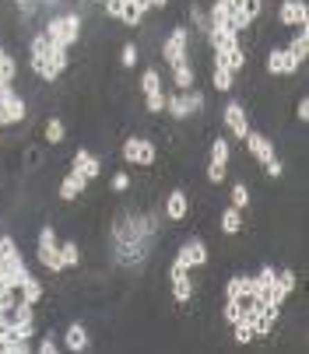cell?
<instances>
[{
    "mask_svg": "<svg viewBox=\"0 0 309 354\" xmlns=\"http://www.w3.org/2000/svg\"><path fill=\"white\" fill-rule=\"evenodd\" d=\"M28 64H32V74H35L39 81L53 84V81H60V74L67 71L71 57H67V49L53 46L42 32H35L32 42H28Z\"/></svg>",
    "mask_w": 309,
    "mask_h": 354,
    "instance_id": "1",
    "label": "cell"
},
{
    "mask_svg": "<svg viewBox=\"0 0 309 354\" xmlns=\"http://www.w3.org/2000/svg\"><path fill=\"white\" fill-rule=\"evenodd\" d=\"M211 84H215V91L229 95V91L236 88V74H232L229 67H222L218 60H211Z\"/></svg>",
    "mask_w": 309,
    "mask_h": 354,
    "instance_id": "23",
    "label": "cell"
},
{
    "mask_svg": "<svg viewBox=\"0 0 309 354\" xmlns=\"http://www.w3.org/2000/svg\"><path fill=\"white\" fill-rule=\"evenodd\" d=\"M232 337H236V344H249V340H256L253 337V330H249V323H232Z\"/></svg>",
    "mask_w": 309,
    "mask_h": 354,
    "instance_id": "36",
    "label": "cell"
},
{
    "mask_svg": "<svg viewBox=\"0 0 309 354\" xmlns=\"http://www.w3.org/2000/svg\"><path fill=\"white\" fill-rule=\"evenodd\" d=\"M154 91H162V74L159 67H148L141 74V95H154Z\"/></svg>",
    "mask_w": 309,
    "mask_h": 354,
    "instance_id": "28",
    "label": "cell"
},
{
    "mask_svg": "<svg viewBox=\"0 0 309 354\" xmlns=\"http://www.w3.org/2000/svg\"><path fill=\"white\" fill-rule=\"evenodd\" d=\"M232 207H239V211L249 207V186L246 183H236L232 186Z\"/></svg>",
    "mask_w": 309,
    "mask_h": 354,
    "instance_id": "32",
    "label": "cell"
},
{
    "mask_svg": "<svg viewBox=\"0 0 309 354\" xmlns=\"http://www.w3.org/2000/svg\"><path fill=\"white\" fill-rule=\"evenodd\" d=\"M120 155H123V162H130L137 169H151L154 162H159V147H154V140H148V137H127Z\"/></svg>",
    "mask_w": 309,
    "mask_h": 354,
    "instance_id": "4",
    "label": "cell"
},
{
    "mask_svg": "<svg viewBox=\"0 0 309 354\" xmlns=\"http://www.w3.org/2000/svg\"><path fill=\"white\" fill-rule=\"evenodd\" d=\"M222 316H225V323H239L242 319V306L236 298H225V306H222Z\"/></svg>",
    "mask_w": 309,
    "mask_h": 354,
    "instance_id": "34",
    "label": "cell"
},
{
    "mask_svg": "<svg viewBox=\"0 0 309 354\" xmlns=\"http://www.w3.org/2000/svg\"><path fill=\"white\" fill-rule=\"evenodd\" d=\"M229 21H232V4H229V0H211L208 28H229Z\"/></svg>",
    "mask_w": 309,
    "mask_h": 354,
    "instance_id": "18",
    "label": "cell"
},
{
    "mask_svg": "<svg viewBox=\"0 0 309 354\" xmlns=\"http://www.w3.org/2000/svg\"><path fill=\"white\" fill-rule=\"evenodd\" d=\"M225 172H229V169H222V165H208V183H215V186H218V183L225 179Z\"/></svg>",
    "mask_w": 309,
    "mask_h": 354,
    "instance_id": "42",
    "label": "cell"
},
{
    "mask_svg": "<svg viewBox=\"0 0 309 354\" xmlns=\"http://www.w3.org/2000/svg\"><path fill=\"white\" fill-rule=\"evenodd\" d=\"M186 214H190V196H186V189H173V193L166 196V218H169L173 225H183Z\"/></svg>",
    "mask_w": 309,
    "mask_h": 354,
    "instance_id": "14",
    "label": "cell"
},
{
    "mask_svg": "<svg viewBox=\"0 0 309 354\" xmlns=\"http://www.w3.org/2000/svg\"><path fill=\"white\" fill-rule=\"evenodd\" d=\"M88 4H98V8H102V0H88Z\"/></svg>",
    "mask_w": 309,
    "mask_h": 354,
    "instance_id": "45",
    "label": "cell"
},
{
    "mask_svg": "<svg viewBox=\"0 0 309 354\" xmlns=\"http://www.w3.org/2000/svg\"><path fill=\"white\" fill-rule=\"evenodd\" d=\"M8 326H11V319H8V316H0V337H8Z\"/></svg>",
    "mask_w": 309,
    "mask_h": 354,
    "instance_id": "44",
    "label": "cell"
},
{
    "mask_svg": "<svg viewBox=\"0 0 309 354\" xmlns=\"http://www.w3.org/2000/svg\"><path fill=\"white\" fill-rule=\"evenodd\" d=\"M71 169L81 172L85 179H98V176H102V158H95L88 147H78L74 158H71Z\"/></svg>",
    "mask_w": 309,
    "mask_h": 354,
    "instance_id": "13",
    "label": "cell"
},
{
    "mask_svg": "<svg viewBox=\"0 0 309 354\" xmlns=\"http://www.w3.org/2000/svg\"><path fill=\"white\" fill-rule=\"evenodd\" d=\"M137 64H141V46H137V42H127V46L120 49V67L130 71V67H137Z\"/></svg>",
    "mask_w": 309,
    "mask_h": 354,
    "instance_id": "30",
    "label": "cell"
},
{
    "mask_svg": "<svg viewBox=\"0 0 309 354\" xmlns=\"http://www.w3.org/2000/svg\"><path fill=\"white\" fill-rule=\"evenodd\" d=\"M144 109L151 116H162L166 113V91H154V95H144Z\"/></svg>",
    "mask_w": 309,
    "mask_h": 354,
    "instance_id": "31",
    "label": "cell"
},
{
    "mask_svg": "<svg viewBox=\"0 0 309 354\" xmlns=\"http://www.w3.org/2000/svg\"><path fill=\"white\" fill-rule=\"evenodd\" d=\"M190 21H193L197 32H208V15H204L200 4H190Z\"/></svg>",
    "mask_w": 309,
    "mask_h": 354,
    "instance_id": "35",
    "label": "cell"
},
{
    "mask_svg": "<svg viewBox=\"0 0 309 354\" xmlns=\"http://www.w3.org/2000/svg\"><path fill=\"white\" fill-rule=\"evenodd\" d=\"M159 53H162V60H166L169 67L190 60V28H186V25H176V28L169 32V39L159 46Z\"/></svg>",
    "mask_w": 309,
    "mask_h": 354,
    "instance_id": "6",
    "label": "cell"
},
{
    "mask_svg": "<svg viewBox=\"0 0 309 354\" xmlns=\"http://www.w3.org/2000/svg\"><path fill=\"white\" fill-rule=\"evenodd\" d=\"M169 281H173V298L179 301V306H186V301L193 298V281H190V267L179 257L169 263Z\"/></svg>",
    "mask_w": 309,
    "mask_h": 354,
    "instance_id": "7",
    "label": "cell"
},
{
    "mask_svg": "<svg viewBox=\"0 0 309 354\" xmlns=\"http://www.w3.org/2000/svg\"><path fill=\"white\" fill-rule=\"evenodd\" d=\"M211 60H218L222 67H229L232 74H239V71H246V49H242V42H239L236 49H229V53H215Z\"/></svg>",
    "mask_w": 309,
    "mask_h": 354,
    "instance_id": "21",
    "label": "cell"
},
{
    "mask_svg": "<svg viewBox=\"0 0 309 354\" xmlns=\"http://www.w3.org/2000/svg\"><path fill=\"white\" fill-rule=\"evenodd\" d=\"M295 270H278V291H281V298H288L292 291H295Z\"/></svg>",
    "mask_w": 309,
    "mask_h": 354,
    "instance_id": "33",
    "label": "cell"
},
{
    "mask_svg": "<svg viewBox=\"0 0 309 354\" xmlns=\"http://www.w3.org/2000/svg\"><path fill=\"white\" fill-rule=\"evenodd\" d=\"M176 257H179V260H183L190 270H193V267H208V260H211V257H208V245H204L200 239H190V242H183Z\"/></svg>",
    "mask_w": 309,
    "mask_h": 354,
    "instance_id": "12",
    "label": "cell"
},
{
    "mask_svg": "<svg viewBox=\"0 0 309 354\" xmlns=\"http://www.w3.org/2000/svg\"><path fill=\"white\" fill-rule=\"evenodd\" d=\"M18 298H25V301H32V306H35V301H42L46 298V288H42V281H35L32 274L18 284Z\"/></svg>",
    "mask_w": 309,
    "mask_h": 354,
    "instance_id": "26",
    "label": "cell"
},
{
    "mask_svg": "<svg viewBox=\"0 0 309 354\" xmlns=\"http://www.w3.org/2000/svg\"><path fill=\"white\" fill-rule=\"evenodd\" d=\"M130 4H134L141 15H148V11H151V0H130Z\"/></svg>",
    "mask_w": 309,
    "mask_h": 354,
    "instance_id": "43",
    "label": "cell"
},
{
    "mask_svg": "<svg viewBox=\"0 0 309 354\" xmlns=\"http://www.w3.org/2000/svg\"><path fill=\"white\" fill-rule=\"evenodd\" d=\"M35 260L49 270V274H64V260H60V239L53 225H42L35 235Z\"/></svg>",
    "mask_w": 309,
    "mask_h": 354,
    "instance_id": "3",
    "label": "cell"
},
{
    "mask_svg": "<svg viewBox=\"0 0 309 354\" xmlns=\"http://www.w3.org/2000/svg\"><path fill=\"white\" fill-rule=\"evenodd\" d=\"M81 28H85V15L78 11H67V15H53L46 25H42V35L60 46V49H71L78 39H81Z\"/></svg>",
    "mask_w": 309,
    "mask_h": 354,
    "instance_id": "2",
    "label": "cell"
},
{
    "mask_svg": "<svg viewBox=\"0 0 309 354\" xmlns=\"http://www.w3.org/2000/svg\"><path fill=\"white\" fill-rule=\"evenodd\" d=\"M166 113H169L176 123H186V120L193 116V109H190V102H186V91H173V95H166Z\"/></svg>",
    "mask_w": 309,
    "mask_h": 354,
    "instance_id": "17",
    "label": "cell"
},
{
    "mask_svg": "<svg viewBox=\"0 0 309 354\" xmlns=\"http://www.w3.org/2000/svg\"><path fill=\"white\" fill-rule=\"evenodd\" d=\"M229 158H232V147H229V140L215 133L211 151H208V165H222V169H229Z\"/></svg>",
    "mask_w": 309,
    "mask_h": 354,
    "instance_id": "24",
    "label": "cell"
},
{
    "mask_svg": "<svg viewBox=\"0 0 309 354\" xmlns=\"http://www.w3.org/2000/svg\"><path fill=\"white\" fill-rule=\"evenodd\" d=\"M204 35H208L211 53H229V49H236V46H239V35H236L232 28H208Z\"/></svg>",
    "mask_w": 309,
    "mask_h": 354,
    "instance_id": "15",
    "label": "cell"
},
{
    "mask_svg": "<svg viewBox=\"0 0 309 354\" xmlns=\"http://www.w3.org/2000/svg\"><path fill=\"white\" fill-rule=\"evenodd\" d=\"M60 260H64V270L81 263V245H78L74 239H71V242H60Z\"/></svg>",
    "mask_w": 309,
    "mask_h": 354,
    "instance_id": "29",
    "label": "cell"
},
{
    "mask_svg": "<svg viewBox=\"0 0 309 354\" xmlns=\"http://www.w3.org/2000/svg\"><path fill=\"white\" fill-rule=\"evenodd\" d=\"M278 21L281 25H309V4L306 0H281V8H278Z\"/></svg>",
    "mask_w": 309,
    "mask_h": 354,
    "instance_id": "11",
    "label": "cell"
},
{
    "mask_svg": "<svg viewBox=\"0 0 309 354\" xmlns=\"http://www.w3.org/2000/svg\"><path fill=\"white\" fill-rule=\"evenodd\" d=\"M60 4H64V0H60Z\"/></svg>",
    "mask_w": 309,
    "mask_h": 354,
    "instance_id": "46",
    "label": "cell"
},
{
    "mask_svg": "<svg viewBox=\"0 0 309 354\" xmlns=\"http://www.w3.org/2000/svg\"><path fill=\"white\" fill-rule=\"evenodd\" d=\"M88 344H91V340H88L85 323H71V326H67V333H64V347L78 354V351H88Z\"/></svg>",
    "mask_w": 309,
    "mask_h": 354,
    "instance_id": "19",
    "label": "cell"
},
{
    "mask_svg": "<svg viewBox=\"0 0 309 354\" xmlns=\"http://www.w3.org/2000/svg\"><path fill=\"white\" fill-rule=\"evenodd\" d=\"M295 116H299V123H309V98H306V95L299 98V106H295Z\"/></svg>",
    "mask_w": 309,
    "mask_h": 354,
    "instance_id": "41",
    "label": "cell"
},
{
    "mask_svg": "<svg viewBox=\"0 0 309 354\" xmlns=\"http://www.w3.org/2000/svg\"><path fill=\"white\" fill-rule=\"evenodd\" d=\"M218 225H222L225 235H239V232H242V211H239V207H225L222 218H218Z\"/></svg>",
    "mask_w": 309,
    "mask_h": 354,
    "instance_id": "27",
    "label": "cell"
},
{
    "mask_svg": "<svg viewBox=\"0 0 309 354\" xmlns=\"http://www.w3.org/2000/svg\"><path fill=\"white\" fill-rule=\"evenodd\" d=\"M285 49H288V53H292L299 64H306V57H309V25H302L299 35H292V42H288Z\"/></svg>",
    "mask_w": 309,
    "mask_h": 354,
    "instance_id": "25",
    "label": "cell"
},
{
    "mask_svg": "<svg viewBox=\"0 0 309 354\" xmlns=\"http://www.w3.org/2000/svg\"><path fill=\"white\" fill-rule=\"evenodd\" d=\"M42 140H46V144H53V147L64 144V140H67V123H64L60 116H49V120L42 123Z\"/></svg>",
    "mask_w": 309,
    "mask_h": 354,
    "instance_id": "20",
    "label": "cell"
},
{
    "mask_svg": "<svg viewBox=\"0 0 309 354\" xmlns=\"http://www.w3.org/2000/svg\"><path fill=\"white\" fill-rule=\"evenodd\" d=\"M299 60L288 53V49H271V53L264 57V71L267 74H274V77H292V74H299Z\"/></svg>",
    "mask_w": 309,
    "mask_h": 354,
    "instance_id": "9",
    "label": "cell"
},
{
    "mask_svg": "<svg viewBox=\"0 0 309 354\" xmlns=\"http://www.w3.org/2000/svg\"><path fill=\"white\" fill-rule=\"evenodd\" d=\"M264 176H267V179H281V176H285V165H281L278 158H271V162H264Z\"/></svg>",
    "mask_w": 309,
    "mask_h": 354,
    "instance_id": "39",
    "label": "cell"
},
{
    "mask_svg": "<svg viewBox=\"0 0 309 354\" xmlns=\"http://www.w3.org/2000/svg\"><path fill=\"white\" fill-rule=\"evenodd\" d=\"M186 102H190V109H193V116H197V113L204 109V102H208V98H204V91H200V88L193 84V88L186 91Z\"/></svg>",
    "mask_w": 309,
    "mask_h": 354,
    "instance_id": "37",
    "label": "cell"
},
{
    "mask_svg": "<svg viewBox=\"0 0 309 354\" xmlns=\"http://www.w3.org/2000/svg\"><path fill=\"white\" fill-rule=\"evenodd\" d=\"M28 120V102L8 84V88H0V127H18Z\"/></svg>",
    "mask_w": 309,
    "mask_h": 354,
    "instance_id": "5",
    "label": "cell"
},
{
    "mask_svg": "<svg viewBox=\"0 0 309 354\" xmlns=\"http://www.w3.org/2000/svg\"><path fill=\"white\" fill-rule=\"evenodd\" d=\"M242 144H246V151L253 155V162H271V158H278V151H274V140L267 137V133H261V130H249L246 137H242Z\"/></svg>",
    "mask_w": 309,
    "mask_h": 354,
    "instance_id": "10",
    "label": "cell"
},
{
    "mask_svg": "<svg viewBox=\"0 0 309 354\" xmlns=\"http://www.w3.org/2000/svg\"><path fill=\"white\" fill-rule=\"evenodd\" d=\"M222 123H225V130L236 137V140H242L253 127H249V113H246V106L242 102H229L225 109H222Z\"/></svg>",
    "mask_w": 309,
    "mask_h": 354,
    "instance_id": "8",
    "label": "cell"
},
{
    "mask_svg": "<svg viewBox=\"0 0 309 354\" xmlns=\"http://www.w3.org/2000/svg\"><path fill=\"white\" fill-rule=\"evenodd\" d=\"M173 84H176V91H190L197 84V71H193L190 60H183V64L173 67Z\"/></svg>",
    "mask_w": 309,
    "mask_h": 354,
    "instance_id": "22",
    "label": "cell"
},
{
    "mask_svg": "<svg viewBox=\"0 0 309 354\" xmlns=\"http://www.w3.org/2000/svg\"><path fill=\"white\" fill-rule=\"evenodd\" d=\"M57 351H60V344H57L53 337H42V340H39V354H57Z\"/></svg>",
    "mask_w": 309,
    "mask_h": 354,
    "instance_id": "40",
    "label": "cell"
},
{
    "mask_svg": "<svg viewBox=\"0 0 309 354\" xmlns=\"http://www.w3.org/2000/svg\"><path fill=\"white\" fill-rule=\"evenodd\" d=\"M109 189H113V193H127V189H130V172H116V176L109 179Z\"/></svg>",
    "mask_w": 309,
    "mask_h": 354,
    "instance_id": "38",
    "label": "cell"
},
{
    "mask_svg": "<svg viewBox=\"0 0 309 354\" xmlns=\"http://www.w3.org/2000/svg\"><path fill=\"white\" fill-rule=\"evenodd\" d=\"M88 183L91 179H85L81 172H67L64 176V183H60V200H67V204H71V200H78V196H85V189H88Z\"/></svg>",
    "mask_w": 309,
    "mask_h": 354,
    "instance_id": "16",
    "label": "cell"
}]
</instances>
